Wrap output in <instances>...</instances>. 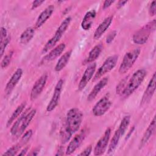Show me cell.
<instances>
[{"mask_svg": "<svg viewBox=\"0 0 156 156\" xmlns=\"http://www.w3.org/2000/svg\"><path fill=\"white\" fill-rule=\"evenodd\" d=\"M36 113V109H27L13 123L10 129L11 135L14 137L18 138L23 134L25 130L35 116Z\"/></svg>", "mask_w": 156, "mask_h": 156, "instance_id": "1", "label": "cell"}, {"mask_svg": "<svg viewBox=\"0 0 156 156\" xmlns=\"http://www.w3.org/2000/svg\"><path fill=\"white\" fill-rule=\"evenodd\" d=\"M146 75L147 71L144 69H139L136 71L128 79L126 87L120 96L124 98L130 96L142 83Z\"/></svg>", "mask_w": 156, "mask_h": 156, "instance_id": "2", "label": "cell"}, {"mask_svg": "<svg viewBox=\"0 0 156 156\" xmlns=\"http://www.w3.org/2000/svg\"><path fill=\"white\" fill-rule=\"evenodd\" d=\"M71 21V18L70 16L66 17L63 21L60 23V26L57 28V30L55 31L54 36H52L45 44L44 47L42 49L41 52L43 54L46 53L49 50H51L56 44L59 41L66 29H68L70 23Z\"/></svg>", "mask_w": 156, "mask_h": 156, "instance_id": "3", "label": "cell"}, {"mask_svg": "<svg viewBox=\"0 0 156 156\" xmlns=\"http://www.w3.org/2000/svg\"><path fill=\"white\" fill-rule=\"evenodd\" d=\"M155 20H153L139 29L132 37L133 42L136 44H145L148 40L151 34L155 30Z\"/></svg>", "mask_w": 156, "mask_h": 156, "instance_id": "4", "label": "cell"}, {"mask_svg": "<svg viewBox=\"0 0 156 156\" xmlns=\"http://www.w3.org/2000/svg\"><path fill=\"white\" fill-rule=\"evenodd\" d=\"M83 119V114L78 108H70L66 113V122L72 133L79 129Z\"/></svg>", "mask_w": 156, "mask_h": 156, "instance_id": "5", "label": "cell"}, {"mask_svg": "<svg viewBox=\"0 0 156 156\" xmlns=\"http://www.w3.org/2000/svg\"><path fill=\"white\" fill-rule=\"evenodd\" d=\"M140 52L141 50L140 48H135L126 53L119 67V73L121 74L127 73L136 61Z\"/></svg>", "mask_w": 156, "mask_h": 156, "instance_id": "6", "label": "cell"}, {"mask_svg": "<svg viewBox=\"0 0 156 156\" xmlns=\"http://www.w3.org/2000/svg\"><path fill=\"white\" fill-rule=\"evenodd\" d=\"M118 60V56L116 55H113L109 56L104 61L103 64L99 68L97 72L95 73L94 77H93V81L94 82L100 78H101L105 74L112 70L116 66Z\"/></svg>", "mask_w": 156, "mask_h": 156, "instance_id": "7", "label": "cell"}, {"mask_svg": "<svg viewBox=\"0 0 156 156\" xmlns=\"http://www.w3.org/2000/svg\"><path fill=\"white\" fill-rule=\"evenodd\" d=\"M112 102L110 101L109 94H107L101 98L92 108L93 114L95 116H101L104 115L112 106Z\"/></svg>", "mask_w": 156, "mask_h": 156, "instance_id": "8", "label": "cell"}, {"mask_svg": "<svg viewBox=\"0 0 156 156\" xmlns=\"http://www.w3.org/2000/svg\"><path fill=\"white\" fill-rule=\"evenodd\" d=\"M48 78V74L44 73L35 81L30 94V99L31 101H35L40 95L46 84Z\"/></svg>", "mask_w": 156, "mask_h": 156, "instance_id": "9", "label": "cell"}, {"mask_svg": "<svg viewBox=\"0 0 156 156\" xmlns=\"http://www.w3.org/2000/svg\"><path fill=\"white\" fill-rule=\"evenodd\" d=\"M110 135L111 129L108 127L105 130L103 135L96 144L93 151L94 155H101L105 152L109 143Z\"/></svg>", "mask_w": 156, "mask_h": 156, "instance_id": "10", "label": "cell"}, {"mask_svg": "<svg viewBox=\"0 0 156 156\" xmlns=\"http://www.w3.org/2000/svg\"><path fill=\"white\" fill-rule=\"evenodd\" d=\"M63 85V80L60 79L55 85L52 96L46 107V111L51 112L53 111L58 104L59 99L62 93Z\"/></svg>", "mask_w": 156, "mask_h": 156, "instance_id": "11", "label": "cell"}, {"mask_svg": "<svg viewBox=\"0 0 156 156\" xmlns=\"http://www.w3.org/2000/svg\"><path fill=\"white\" fill-rule=\"evenodd\" d=\"M96 68V64L94 62L90 63L85 70L78 85V90H83L90 80L93 77Z\"/></svg>", "mask_w": 156, "mask_h": 156, "instance_id": "12", "label": "cell"}, {"mask_svg": "<svg viewBox=\"0 0 156 156\" xmlns=\"http://www.w3.org/2000/svg\"><path fill=\"white\" fill-rule=\"evenodd\" d=\"M156 88V75L155 73L153 74V76L150 80L141 100V104L144 105L148 103L152 99Z\"/></svg>", "mask_w": 156, "mask_h": 156, "instance_id": "13", "label": "cell"}, {"mask_svg": "<svg viewBox=\"0 0 156 156\" xmlns=\"http://www.w3.org/2000/svg\"><path fill=\"white\" fill-rule=\"evenodd\" d=\"M23 73V69L21 68H18L13 74L9 80L7 82L4 89L6 95H9L12 93L18 82L20 80Z\"/></svg>", "mask_w": 156, "mask_h": 156, "instance_id": "14", "label": "cell"}, {"mask_svg": "<svg viewBox=\"0 0 156 156\" xmlns=\"http://www.w3.org/2000/svg\"><path fill=\"white\" fill-rule=\"evenodd\" d=\"M85 132L84 130L82 131L79 134H77L71 141L69 143L66 149V155H71L73 154L82 144L83 141L85 138Z\"/></svg>", "mask_w": 156, "mask_h": 156, "instance_id": "15", "label": "cell"}, {"mask_svg": "<svg viewBox=\"0 0 156 156\" xmlns=\"http://www.w3.org/2000/svg\"><path fill=\"white\" fill-rule=\"evenodd\" d=\"M66 48V45L65 43H60L58 45L55 46L54 48H52L50 52L46 54L41 60V63H46L49 62H51L55 58H57L58 56L61 55V54L63 52Z\"/></svg>", "mask_w": 156, "mask_h": 156, "instance_id": "16", "label": "cell"}, {"mask_svg": "<svg viewBox=\"0 0 156 156\" xmlns=\"http://www.w3.org/2000/svg\"><path fill=\"white\" fill-rule=\"evenodd\" d=\"M54 10V6L53 5H50L48 6L44 10H43L41 13L38 16L37 21L35 24V27L36 29L41 27L46 21L51 17Z\"/></svg>", "mask_w": 156, "mask_h": 156, "instance_id": "17", "label": "cell"}, {"mask_svg": "<svg viewBox=\"0 0 156 156\" xmlns=\"http://www.w3.org/2000/svg\"><path fill=\"white\" fill-rule=\"evenodd\" d=\"M108 82V77H104L102 78L93 88L87 96L88 101H92L97 96L99 93L107 85Z\"/></svg>", "mask_w": 156, "mask_h": 156, "instance_id": "18", "label": "cell"}, {"mask_svg": "<svg viewBox=\"0 0 156 156\" xmlns=\"http://www.w3.org/2000/svg\"><path fill=\"white\" fill-rule=\"evenodd\" d=\"M113 21V17L112 16H108L104 20V21L98 26L94 32L93 38L95 40L99 39L102 35L105 33L107 29L110 27Z\"/></svg>", "mask_w": 156, "mask_h": 156, "instance_id": "19", "label": "cell"}, {"mask_svg": "<svg viewBox=\"0 0 156 156\" xmlns=\"http://www.w3.org/2000/svg\"><path fill=\"white\" fill-rule=\"evenodd\" d=\"M155 118L154 117L153 119L150 122L149 125L148 126L147 128L146 129V131L144 132L142 138L140 140V144H139V149H141L149 140L151 137L154 133L155 130Z\"/></svg>", "mask_w": 156, "mask_h": 156, "instance_id": "20", "label": "cell"}, {"mask_svg": "<svg viewBox=\"0 0 156 156\" xmlns=\"http://www.w3.org/2000/svg\"><path fill=\"white\" fill-rule=\"evenodd\" d=\"M96 16V12L94 10H89L85 13L81 22V27L83 30H88L91 28Z\"/></svg>", "mask_w": 156, "mask_h": 156, "instance_id": "21", "label": "cell"}, {"mask_svg": "<svg viewBox=\"0 0 156 156\" xmlns=\"http://www.w3.org/2000/svg\"><path fill=\"white\" fill-rule=\"evenodd\" d=\"M102 48L103 46L101 44H99L94 46L89 52L88 57L84 61V64L91 63L94 62V61L96 60L100 55L102 51Z\"/></svg>", "mask_w": 156, "mask_h": 156, "instance_id": "22", "label": "cell"}, {"mask_svg": "<svg viewBox=\"0 0 156 156\" xmlns=\"http://www.w3.org/2000/svg\"><path fill=\"white\" fill-rule=\"evenodd\" d=\"M72 54V50H69L64 53L58 60L55 66V71H62L68 63L69 58L71 57Z\"/></svg>", "mask_w": 156, "mask_h": 156, "instance_id": "23", "label": "cell"}, {"mask_svg": "<svg viewBox=\"0 0 156 156\" xmlns=\"http://www.w3.org/2000/svg\"><path fill=\"white\" fill-rule=\"evenodd\" d=\"M35 34V29L32 27L26 28L21 34L20 37V42L21 44H27L32 39Z\"/></svg>", "mask_w": 156, "mask_h": 156, "instance_id": "24", "label": "cell"}, {"mask_svg": "<svg viewBox=\"0 0 156 156\" xmlns=\"http://www.w3.org/2000/svg\"><path fill=\"white\" fill-rule=\"evenodd\" d=\"M72 135H73V133L69 130V127H68L65 121L64 124H63L60 132V138L61 143L62 144L66 143L70 140Z\"/></svg>", "mask_w": 156, "mask_h": 156, "instance_id": "25", "label": "cell"}, {"mask_svg": "<svg viewBox=\"0 0 156 156\" xmlns=\"http://www.w3.org/2000/svg\"><path fill=\"white\" fill-rule=\"evenodd\" d=\"M26 105V102H24L17 107V108L15 110V111L13 112L12 115L10 116V118L7 120V123H6L7 127H9L13 122L14 121H15L16 119H18L19 116H20V115L22 113L23 111L24 110Z\"/></svg>", "mask_w": 156, "mask_h": 156, "instance_id": "26", "label": "cell"}, {"mask_svg": "<svg viewBox=\"0 0 156 156\" xmlns=\"http://www.w3.org/2000/svg\"><path fill=\"white\" fill-rule=\"evenodd\" d=\"M121 136V135L119 132L118 131V130L117 129L115 132V133L111 139V141L110 142V144H109V146L108 147V150H107V153L108 154L113 153L115 151V149H116L117 146L119 143V141L120 140Z\"/></svg>", "mask_w": 156, "mask_h": 156, "instance_id": "27", "label": "cell"}, {"mask_svg": "<svg viewBox=\"0 0 156 156\" xmlns=\"http://www.w3.org/2000/svg\"><path fill=\"white\" fill-rule=\"evenodd\" d=\"M130 116L129 115L125 116L122 119L121 123L119 126V127L118 129L121 136L124 135V134L126 132V130L130 124Z\"/></svg>", "mask_w": 156, "mask_h": 156, "instance_id": "28", "label": "cell"}, {"mask_svg": "<svg viewBox=\"0 0 156 156\" xmlns=\"http://www.w3.org/2000/svg\"><path fill=\"white\" fill-rule=\"evenodd\" d=\"M22 146L20 144V143L13 145L12 147H10V148H9L4 154H2V156H4V155H15L18 154V152L20 151V149L21 148Z\"/></svg>", "mask_w": 156, "mask_h": 156, "instance_id": "29", "label": "cell"}, {"mask_svg": "<svg viewBox=\"0 0 156 156\" xmlns=\"http://www.w3.org/2000/svg\"><path fill=\"white\" fill-rule=\"evenodd\" d=\"M13 55V51H12L4 57V58L2 59L1 62V67L2 69L6 68L10 65Z\"/></svg>", "mask_w": 156, "mask_h": 156, "instance_id": "30", "label": "cell"}, {"mask_svg": "<svg viewBox=\"0 0 156 156\" xmlns=\"http://www.w3.org/2000/svg\"><path fill=\"white\" fill-rule=\"evenodd\" d=\"M128 79H129V78L127 76L120 80V82L118 83V84L116 85V94H118L119 95L121 94V93H122V91H124V90L126 87V85Z\"/></svg>", "mask_w": 156, "mask_h": 156, "instance_id": "31", "label": "cell"}, {"mask_svg": "<svg viewBox=\"0 0 156 156\" xmlns=\"http://www.w3.org/2000/svg\"><path fill=\"white\" fill-rule=\"evenodd\" d=\"M33 134V132L32 130L29 129L27 131H26L25 133H23L20 141V144L23 146V145H25L31 138Z\"/></svg>", "mask_w": 156, "mask_h": 156, "instance_id": "32", "label": "cell"}, {"mask_svg": "<svg viewBox=\"0 0 156 156\" xmlns=\"http://www.w3.org/2000/svg\"><path fill=\"white\" fill-rule=\"evenodd\" d=\"M10 41V36H7V37L4 39L2 41H0V54H1V57H2L4 52H5V49L7 48V45L9 44V43Z\"/></svg>", "mask_w": 156, "mask_h": 156, "instance_id": "33", "label": "cell"}, {"mask_svg": "<svg viewBox=\"0 0 156 156\" xmlns=\"http://www.w3.org/2000/svg\"><path fill=\"white\" fill-rule=\"evenodd\" d=\"M117 34V32L116 30H112L107 35V38H106V43L107 44H110L112 42V41L114 40L115 38L116 35Z\"/></svg>", "mask_w": 156, "mask_h": 156, "instance_id": "34", "label": "cell"}, {"mask_svg": "<svg viewBox=\"0 0 156 156\" xmlns=\"http://www.w3.org/2000/svg\"><path fill=\"white\" fill-rule=\"evenodd\" d=\"M156 2L155 1H153L149 7V13L151 16H154L156 13V8H155Z\"/></svg>", "mask_w": 156, "mask_h": 156, "instance_id": "35", "label": "cell"}, {"mask_svg": "<svg viewBox=\"0 0 156 156\" xmlns=\"http://www.w3.org/2000/svg\"><path fill=\"white\" fill-rule=\"evenodd\" d=\"M92 151V146L91 145L87 146L83 151H82L79 155L80 156H88L90 155Z\"/></svg>", "mask_w": 156, "mask_h": 156, "instance_id": "36", "label": "cell"}, {"mask_svg": "<svg viewBox=\"0 0 156 156\" xmlns=\"http://www.w3.org/2000/svg\"><path fill=\"white\" fill-rule=\"evenodd\" d=\"M7 37V31L4 27H1L0 30V41Z\"/></svg>", "mask_w": 156, "mask_h": 156, "instance_id": "37", "label": "cell"}, {"mask_svg": "<svg viewBox=\"0 0 156 156\" xmlns=\"http://www.w3.org/2000/svg\"><path fill=\"white\" fill-rule=\"evenodd\" d=\"M44 2V1H40V0H36L32 2V6H31V9L34 10L39 6H40Z\"/></svg>", "mask_w": 156, "mask_h": 156, "instance_id": "38", "label": "cell"}, {"mask_svg": "<svg viewBox=\"0 0 156 156\" xmlns=\"http://www.w3.org/2000/svg\"><path fill=\"white\" fill-rule=\"evenodd\" d=\"M114 2H115V1H105L102 5V9H107Z\"/></svg>", "mask_w": 156, "mask_h": 156, "instance_id": "39", "label": "cell"}, {"mask_svg": "<svg viewBox=\"0 0 156 156\" xmlns=\"http://www.w3.org/2000/svg\"><path fill=\"white\" fill-rule=\"evenodd\" d=\"M28 147H26L24 148H23L21 151H20V152L17 154V155H26L27 151H28Z\"/></svg>", "mask_w": 156, "mask_h": 156, "instance_id": "40", "label": "cell"}, {"mask_svg": "<svg viewBox=\"0 0 156 156\" xmlns=\"http://www.w3.org/2000/svg\"><path fill=\"white\" fill-rule=\"evenodd\" d=\"M127 2H128V1H118V4H117L118 9H119V8L122 7V6H124Z\"/></svg>", "mask_w": 156, "mask_h": 156, "instance_id": "41", "label": "cell"}, {"mask_svg": "<svg viewBox=\"0 0 156 156\" xmlns=\"http://www.w3.org/2000/svg\"><path fill=\"white\" fill-rule=\"evenodd\" d=\"M63 155V148L62 147H60L55 154V155Z\"/></svg>", "mask_w": 156, "mask_h": 156, "instance_id": "42", "label": "cell"}, {"mask_svg": "<svg viewBox=\"0 0 156 156\" xmlns=\"http://www.w3.org/2000/svg\"><path fill=\"white\" fill-rule=\"evenodd\" d=\"M134 129H135V127H134V126H133L132 129H131L130 130L129 132L127 133V136H126V140L128 139V138L130 136V135H131V134L132 133V132H133V131L134 130Z\"/></svg>", "mask_w": 156, "mask_h": 156, "instance_id": "43", "label": "cell"}]
</instances>
